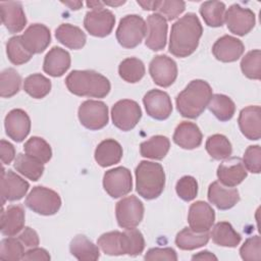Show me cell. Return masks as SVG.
Instances as JSON below:
<instances>
[{
	"label": "cell",
	"instance_id": "7bdbcfd3",
	"mask_svg": "<svg viewBox=\"0 0 261 261\" xmlns=\"http://www.w3.org/2000/svg\"><path fill=\"white\" fill-rule=\"evenodd\" d=\"M6 53L9 61L15 65L27 63L33 56V54L23 46L20 36H14L8 40L6 44Z\"/></svg>",
	"mask_w": 261,
	"mask_h": 261
},
{
	"label": "cell",
	"instance_id": "ffe728a7",
	"mask_svg": "<svg viewBox=\"0 0 261 261\" xmlns=\"http://www.w3.org/2000/svg\"><path fill=\"white\" fill-rule=\"evenodd\" d=\"M217 177L221 185L233 188L247 177V169L241 158L231 157L220 163L217 168Z\"/></svg>",
	"mask_w": 261,
	"mask_h": 261
},
{
	"label": "cell",
	"instance_id": "e575fe53",
	"mask_svg": "<svg viewBox=\"0 0 261 261\" xmlns=\"http://www.w3.org/2000/svg\"><path fill=\"white\" fill-rule=\"evenodd\" d=\"M208 231L197 232L191 227H185L175 237V245L181 250H195L205 246L209 241Z\"/></svg>",
	"mask_w": 261,
	"mask_h": 261
},
{
	"label": "cell",
	"instance_id": "e0dca14e",
	"mask_svg": "<svg viewBox=\"0 0 261 261\" xmlns=\"http://www.w3.org/2000/svg\"><path fill=\"white\" fill-rule=\"evenodd\" d=\"M6 135L14 142H22L31 130V119L22 109H12L4 119Z\"/></svg>",
	"mask_w": 261,
	"mask_h": 261
},
{
	"label": "cell",
	"instance_id": "30bf717a",
	"mask_svg": "<svg viewBox=\"0 0 261 261\" xmlns=\"http://www.w3.org/2000/svg\"><path fill=\"white\" fill-rule=\"evenodd\" d=\"M224 21L230 33L237 36H245L255 27V13L239 4H232L224 14Z\"/></svg>",
	"mask_w": 261,
	"mask_h": 261
},
{
	"label": "cell",
	"instance_id": "f1b7e54d",
	"mask_svg": "<svg viewBox=\"0 0 261 261\" xmlns=\"http://www.w3.org/2000/svg\"><path fill=\"white\" fill-rule=\"evenodd\" d=\"M55 37L62 45L69 49L77 50L85 46L86 34L75 25L70 23H62L55 31Z\"/></svg>",
	"mask_w": 261,
	"mask_h": 261
},
{
	"label": "cell",
	"instance_id": "cb8c5ba5",
	"mask_svg": "<svg viewBox=\"0 0 261 261\" xmlns=\"http://www.w3.org/2000/svg\"><path fill=\"white\" fill-rule=\"evenodd\" d=\"M208 200L220 210L232 208L240 201L237 189L225 188L219 181H213L208 188Z\"/></svg>",
	"mask_w": 261,
	"mask_h": 261
},
{
	"label": "cell",
	"instance_id": "d6a6232c",
	"mask_svg": "<svg viewBox=\"0 0 261 261\" xmlns=\"http://www.w3.org/2000/svg\"><path fill=\"white\" fill-rule=\"evenodd\" d=\"M14 168L23 176L31 180H38L44 171V163L38 159L28 155L19 153L14 159Z\"/></svg>",
	"mask_w": 261,
	"mask_h": 261
},
{
	"label": "cell",
	"instance_id": "f5cc1de1",
	"mask_svg": "<svg viewBox=\"0 0 261 261\" xmlns=\"http://www.w3.org/2000/svg\"><path fill=\"white\" fill-rule=\"evenodd\" d=\"M18 239L21 241V243L30 248H34L37 247L40 243L39 240V236L36 232V230H34L33 228L27 226L23 227V229L21 230V232L18 236Z\"/></svg>",
	"mask_w": 261,
	"mask_h": 261
},
{
	"label": "cell",
	"instance_id": "816d5d0a",
	"mask_svg": "<svg viewBox=\"0 0 261 261\" xmlns=\"http://www.w3.org/2000/svg\"><path fill=\"white\" fill-rule=\"evenodd\" d=\"M145 260L156 261V260H168L176 261L177 255L172 248H152L145 254Z\"/></svg>",
	"mask_w": 261,
	"mask_h": 261
},
{
	"label": "cell",
	"instance_id": "b9f144b4",
	"mask_svg": "<svg viewBox=\"0 0 261 261\" xmlns=\"http://www.w3.org/2000/svg\"><path fill=\"white\" fill-rule=\"evenodd\" d=\"M21 79L17 71L13 68H6L0 74V96L2 98H10L18 93L20 89Z\"/></svg>",
	"mask_w": 261,
	"mask_h": 261
},
{
	"label": "cell",
	"instance_id": "c3c4849f",
	"mask_svg": "<svg viewBox=\"0 0 261 261\" xmlns=\"http://www.w3.org/2000/svg\"><path fill=\"white\" fill-rule=\"evenodd\" d=\"M240 255L246 261H259L261 259V240L254 236L245 241L240 249Z\"/></svg>",
	"mask_w": 261,
	"mask_h": 261
},
{
	"label": "cell",
	"instance_id": "ab89813d",
	"mask_svg": "<svg viewBox=\"0 0 261 261\" xmlns=\"http://www.w3.org/2000/svg\"><path fill=\"white\" fill-rule=\"evenodd\" d=\"M23 90L35 99L44 98L51 90V81L41 73H33L25 77Z\"/></svg>",
	"mask_w": 261,
	"mask_h": 261
},
{
	"label": "cell",
	"instance_id": "d6986e66",
	"mask_svg": "<svg viewBox=\"0 0 261 261\" xmlns=\"http://www.w3.org/2000/svg\"><path fill=\"white\" fill-rule=\"evenodd\" d=\"M20 38L25 49L32 54L42 53L51 42L50 31L42 23L31 24Z\"/></svg>",
	"mask_w": 261,
	"mask_h": 261
},
{
	"label": "cell",
	"instance_id": "db71d44e",
	"mask_svg": "<svg viewBox=\"0 0 261 261\" xmlns=\"http://www.w3.org/2000/svg\"><path fill=\"white\" fill-rule=\"evenodd\" d=\"M0 152L3 164H9L15 158V149L13 145L5 140H1L0 142Z\"/></svg>",
	"mask_w": 261,
	"mask_h": 261
},
{
	"label": "cell",
	"instance_id": "8d00e7d4",
	"mask_svg": "<svg viewBox=\"0 0 261 261\" xmlns=\"http://www.w3.org/2000/svg\"><path fill=\"white\" fill-rule=\"evenodd\" d=\"M118 73L120 77L127 83H138L145 75V65L139 58L128 57L120 62Z\"/></svg>",
	"mask_w": 261,
	"mask_h": 261
},
{
	"label": "cell",
	"instance_id": "11a10c76",
	"mask_svg": "<svg viewBox=\"0 0 261 261\" xmlns=\"http://www.w3.org/2000/svg\"><path fill=\"white\" fill-rule=\"evenodd\" d=\"M22 260H43V261H48V260H50V255H49V253L45 249L34 247V248L30 249L29 251L24 252V254L22 256Z\"/></svg>",
	"mask_w": 261,
	"mask_h": 261
},
{
	"label": "cell",
	"instance_id": "ee69618b",
	"mask_svg": "<svg viewBox=\"0 0 261 261\" xmlns=\"http://www.w3.org/2000/svg\"><path fill=\"white\" fill-rule=\"evenodd\" d=\"M241 69L248 79L260 80L261 79V51L259 49L249 51L242 58Z\"/></svg>",
	"mask_w": 261,
	"mask_h": 261
},
{
	"label": "cell",
	"instance_id": "5b68a950",
	"mask_svg": "<svg viewBox=\"0 0 261 261\" xmlns=\"http://www.w3.org/2000/svg\"><path fill=\"white\" fill-rule=\"evenodd\" d=\"M146 35V22L138 14L123 16L116 30V39L120 46L133 49L141 44Z\"/></svg>",
	"mask_w": 261,
	"mask_h": 261
},
{
	"label": "cell",
	"instance_id": "52a82bcc",
	"mask_svg": "<svg viewBox=\"0 0 261 261\" xmlns=\"http://www.w3.org/2000/svg\"><path fill=\"white\" fill-rule=\"evenodd\" d=\"M141 117V107L134 100H119L113 105L111 109V118L113 124L123 132H128L133 129L137 125Z\"/></svg>",
	"mask_w": 261,
	"mask_h": 261
},
{
	"label": "cell",
	"instance_id": "484cf974",
	"mask_svg": "<svg viewBox=\"0 0 261 261\" xmlns=\"http://www.w3.org/2000/svg\"><path fill=\"white\" fill-rule=\"evenodd\" d=\"M172 139L180 148L192 150L201 145L202 133L196 123L182 121L176 126Z\"/></svg>",
	"mask_w": 261,
	"mask_h": 261
},
{
	"label": "cell",
	"instance_id": "6da1fadb",
	"mask_svg": "<svg viewBox=\"0 0 261 261\" xmlns=\"http://www.w3.org/2000/svg\"><path fill=\"white\" fill-rule=\"evenodd\" d=\"M202 33L203 28L199 17L193 12L187 13L171 27L169 52L175 57H188L198 48Z\"/></svg>",
	"mask_w": 261,
	"mask_h": 261
},
{
	"label": "cell",
	"instance_id": "74e56055",
	"mask_svg": "<svg viewBox=\"0 0 261 261\" xmlns=\"http://www.w3.org/2000/svg\"><path fill=\"white\" fill-rule=\"evenodd\" d=\"M206 151L215 160L227 159L232 152L231 144L228 139L219 134L210 136L205 144Z\"/></svg>",
	"mask_w": 261,
	"mask_h": 261
},
{
	"label": "cell",
	"instance_id": "2e32d148",
	"mask_svg": "<svg viewBox=\"0 0 261 261\" xmlns=\"http://www.w3.org/2000/svg\"><path fill=\"white\" fill-rule=\"evenodd\" d=\"M30 188L29 182L12 170L2 168L1 172V196L5 201H17L23 198Z\"/></svg>",
	"mask_w": 261,
	"mask_h": 261
},
{
	"label": "cell",
	"instance_id": "f546056e",
	"mask_svg": "<svg viewBox=\"0 0 261 261\" xmlns=\"http://www.w3.org/2000/svg\"><path fill=\"white\" fill-rule=\"evenodd\" d=\"M69 251L80 261H95L100 257L98 246L84 234H77L71 240Z\"/></svg>",
	"mask_w": 261,
	"mask_h": 261
},
{
	"label": "cell",
	"instance_id": "9c48e42d",
	"mask_svg": "<svg viewBox=\"0 0 261 261\" xmlns=\"http://www.w3.org/2000/svg\"><path fill=\"white\" fill-rule=\"evenodd\" d=\"M116 220L122 228H134L144 217V205L136 196H128L116 203Z\"/></svg>",
	"mask_w": 261,
	"mask_h": 261
},
{
	"label": "cell",
	"instance_id": "f907efd6",
	"mask_svg": "<svg viewBox=\"0 0 261 261\" xmlns=\"http://www.w3.org/2000/svg\"><path fill=\"white\" fill-rule=\"evenodd\" d=\"M243 163L247 170L252 173L261 171V148L259 145L249 146L243 157Z\"/></svg>",
	"mask_w": 261,
	"mask_h": 261
},
{
	"label": "cell",
	"instance_id": "6f0895ef",
	"mask_svg": "<svg viewBox=\"0 0 261 261\" xmlns=\"http://www.w3.org/2000/svg\"><path fill=\"white\" fill-rule=\"evenodd\" d=\"M138 4L142 6L145 10H156L159 4V1H142L138 0Z\"/></svg>",
	"mask_w": 261,
	"mask_h": 261
},
{
	"label": "cell",
	"instance_id": "8992f818",
	"mask_svg": "<svg viewBox=\"0 0 261 261\" xmlns=\"http://www.w3.org/2000/svg\"><path fill=\"white\" fill-rule=\"evenodd\" d=\"M25 206L41 215H53L61 207L60 196L53 190L37 186L34 187L24 201Z\"/></svg>",
	"mask_w": 261,
	"mask_h": 261
},
{
	"label": "cell",
	"instance_id": "91938a15",
	"mask_svg": "<svg viewBox=\"0 0 261 261\" xmlns=\"http://www.w3.org/2000/svg\"><path fill=\"white\" fill-rule=\"evenodd\" d=\"M87 5H88V7L93 8V10H95V9H101V8H103L104 3L101 2V1H88V2H87Z\"/></svg>",
	"mask_w": 261,
	"mask_h": 261
},
{
	"label": "cell",
	"instance_id": "8fae6325",
	"mask_svg": "<svg viewBox=\"0 0 261 261\" xmlns=\"http://www.w3.org/2000/svg\"><path fill=\"white\" fill-rule=\"evenodd\" d=\"M103 187L106 193L112 198L125 196L133 189L130 171L123 166L107 170L103 176Z\"/></svg>",
	"mask_w": 261,
	"mask_h": 261
},
{
	"label": "cell",
	"instance_id": "44dd1931",
	"mask_svg": "<svg viewBox=\"0 0 261 261\" xmlns=\"http://www.w3.org/2000/svg\"><path fill=\"white\" fill-rule=\"evenodd\" d=\"M1 20L9 33H18L27 24V17L22 5L18 1L0 2Z\"/></svg>",
	"mask_w": 261,
	"mask_h": 261
},
{
	"label": "cell",
	"instance_id": "f35d334b",
	"mask_svg": "<svg viewBox=\"0 0 261 261\" xmlns=\"http://www.w3.org/2000/svg\"><path fill=\"white\" fill-rule=\"evenodd\" d=\"M121 248L123 255H140L145 248V240L142 232L137 228H126L121 232Z\"/></svg>",
	"mask_w": 261,
	"mask_h": 261
},
{
	"label": "cell",
	"instance_id": "bcb514c9",
	"mask_svg": "<svg viewBox=\"0 0 261 261\" xmlns=\"http://www.w3.org/2000/svg\"><path fill=\"white\" fill-rule=\"evenodd\" d=\"M24 254L23 244L19 239L8 237L0 244V258L3 260L17 261L22 259Z\"/></svg>",
	"mask_w": 261,
	"mask_h": 261
},
{
	"label": "cell",
	"instance_id": "9f6ffc18",
	"mask_svg": "<svg viewBox=\"0 0 261 261\" xmlns=\"http://www.w3.org/2000/svg\"><path fill=\"white\" fill-rule=\"evenodd\" d=\"M192 260H217V257L209 251H202L195 254L192 257Z\"/></svg>",
	"mask_w": 261,
	"mask_h": 261
},
{
	"label": "cell",
	"instance_id": "d4e9b609",
	"mask_svg": "<svg viewBox=\"0 0 261 261\" xmlns=\"http://www.w3.org/2000/svg\"><path fill=\"white\" fill-rule=\"evenodd\" d=\"M70 55L66 50L53 47L44 58L43 70L51 76H61L70 67Z\"/></svg>",
	"mask_w": 261,
	"mask_h": 261
},
{
	"label": "cell",
	"instance_id": "94428289",
	"mask_svg": "<svg viewBox=\"0 0 261 261\" xmlns=\"http://www.w3.org/2000/svg\"><path fill=\"white\" fill-rule=\"evenodd\" d=\"M104 4L106 5H110V6H119V5H122L125 3V1H104L103 2Z\"/></svg>",
	"mask_w": 261,
	"mask_h": 261
},
{
	"label": "cell",
	"instance_id": "ba28073f",
	"mask_svg": "<svg viewBox=\"0 0 261 261\" xmlns=\"http://www.w3.org/2000/svg\"><path fill=\"white\" fill-rule=\"evenodd\" d=\"M80 122L91 130L103 128L108 123V107L102 101L87 100L79 107Z\"/></svg>",
	"mask_w": 261,
	"mask_h": 261
},
{
	"label": "cell",
	"instance_id": "836d02e7",
	"mask_svg": "<svg viewBox=\"0 0 261 261\" xmlns=\"http://www.w3.org/2000/svg\"><path fill=\"white\" fill-rule=\"evenodd\" d=\"M207 107L220 121H227L231 119L236 112L234 102L223 94L212 95Z\"/></svg>",
	"mask_w": 261,
	"mask_h": 261
},
{
	"label": "cell",
	"instance_id": "277c9868",
	"mask_svg": "<svg viewBox=\"0 0 261 261\" xmlns=\"http://www.w3.org/2000/svg\"><path fill=\"white\" fill-rule=\"evenodd\" d=\"M136 189L147 200L158 198L165 186V173L161 164L143 160L136 168Z\"/></svg>",
	"mask_w": 261,
	"mask_h": 261
},
{
	"label": "cell",
	"instance_id": "d590c367",
	"mask_svg": "<svg viewBox=\"0 0 261 261\" xmlns=\"http://www.w3.org/2000/svg\"><path fill=\"white\" fill-rule=\"evenodd\" d=\"M200 14L205 23L212 28L223 24L225 14V4L220 1H206L200 6Z\"/></svg>",
	"mask_w": 261,
	"mask_h": 261
},
{
	"label": "cell",
	"instance_id": "60d3db41",
	"mask_svg": "<svg viewBox=\"0 0 261 261\" xmlns=\"http://www.w3.org/2000/svg\"><path fill=\"white\" fill-rule=\"evenodd\" d=\"M25 154L38 159L42 163L48 162L52 157L50 145L40 137H32L23 146Z\"/></svg>",
	"mask_w": 261,
	"mask_h": 261
},
{
	"label": "cell",
	"instance_id": "4316f807",
	"mask_svg": "<svg viewBox=\"0 0 261 261\" xmlns=\"http://www.w3.org/2000/svg\"><path fill=\"white\" fill-rule=\"evenodd\" d=\"M24 210L20 205H9L2 210L0 229L4 236L13 237L24 227Z\"/></svg>",
	"mask_w": 261,
	"mask_h": 261
},
{
	"label": "cell",
	"instance_id": "5bb4252c",
	"mask_svg": "<svg viewBox=\"0 0 261 261\" xmlns=\"http://www.w3.org/2000/svg\"><path fill=\"white\" fill-rule=\"evenodd\" d=\"M146 112L157 120L168 118L172 112V103L169 95L161 90L153 89L147 92L143 98Z\"/></svg>",
	"mask_w": 261,
	"mask_h": 261
},
{
	"label": "cell",
	"instance_id": "f6af8a7d",
	"mask_svg": "<svg viewBox=\"0 0 261 261\" xmlns=\"http://www.w3.org/2000/svg\"><path fill=\"white\" fill-rule=\"evenodd\" d=\"M121 232L118 230L109 231L101 234L97 241L98 247L107 255L119 256L123 255L121 248Z\"/></svg>",
	"mask_w": 261,
	"mask_h": 261
},
{
	"label": "cell",
	"instance_id": "7dc6e473",
	"mask_svg": "<svg viewBox=\"0 0 261 261\" xmlns=\"http://www.w3.org/2000/svg\"><path fill=\"white\" fill-rule=\"evenodd\" d=\"M177 196L184 201H192L198 194V182L195 177L191 175H185L180 177L175 186Z\"/></svg>",
	"mask_w": 261,
	"mask_h": 261
},
{
	"label": "cell",
	"instance_id": "7c38bea8",
	"mask_svg": "<svg viewBox=\"0 0 261 261\" xmlns=\"http://www.w3.org/2000/svg\"><path fill=\"white\" fill-rule=\"evenodd\" d=\"M115 23L114 14L105 8L88 11L84 18V25L94 37L104 38L112 32Z\"/></svg>",
	"mask_w": 261,
	"mask_h": 261
},
{
	"label": "cell",
	"instance_id": "3957f363",
	"mask_svg": "<svg viewBox=\"0 0 261 261\" xmlns=\"http://www.w3.org/2000/svg\"><path fill=\"white\" fill-rule=\"evenodd\" d=\"M212 96L210 85L203 80L192 81L175 99L179 114L187 118H196L206 109Z\"/></svg>",
	"mask_w": 261,
	"mask_h": 261
},
{
	"label": "cell",
	"instance_id": "7a4b0ae2",
	"mask_svg": "<svg viewBox=\"0 0 261 261\" xmlns=\"http://www.w3.org/2000/svg\"><path fill=\"white\" fill-rule=\"evenodd\" d=\"M65 85L73 95L90 98H104L111 88L109 80L95 70H72Z\"/></svg>",
	"mask_w": 261,
	"mask_h": 261
},
{
	"label": "cell",
	"instance_id": "9a60e30c",
	"mask_svg": "<svg viewBox=\"0 0 261 261\" xmlns=\"http://www.w3.org/2000/svg\"><path fill=\"white\" fill-rule=\"evenodd\" d=\"M146 46L152 51L164 49L167 40V22L159 13L150 14L146 22Z\"/></svg>",
	"mask_w": 261,
	"mask_h": 261
},
{
	"label": "cell",
	"instance_id": "ac0fdd59",
	"mask_svg": "<svg viewBox=\"0 0 261 261\" xmlns=\"http://www.w3.org/2000/svg\"><path fill=\"white\" fill-rule=\"evenodd\" d=\"M215 220V212L213 208L204 201H197L190 206L188 214V222L190 227L197 231H208Z\"/></svg>",
	"mask_w": 261,
	"mask_h": 261
},
{
	"label": "cell",
	"instance_id": "7402d4cb",
	"mask_svg": "<svg viewBox=\"0 0 261 261\" xmlns=\"http://www.w3.org/2000/svg\"><path fill=\"white\" fill-rule=\"evenodd\" d=\"M245 47L241 40L225 35L217 39L212 46V53L214 57L222 62L237 61L244 53Z\"/></svg>",
	"mask_w": 261,
	"mask_h": 261
},
{
	"label": "cell",
	"instance_id": "4fadbf2b",
	"mask_svg": "<svg viewBox=\"0 0 261 261\" xmlns=\"http://www.w3.org/2000/svg\"><path fill=\"white\" fill-rule=\"evenodd\" d=\"M149 72L156 85L167 88L176 80L177 66L175 61L167 55H157L149 64Z\"/></svg>",
	"mask_w": 261,
	"mask_h": 261
},
{
	"label": "cell",
	"instance_id": "603a6c76",
	"mask_svg": "<svg viewBox=\"0 0 261 261\" xmlns=\"http://www.w3.org/2000/svg\"><path fill=\"white\" fill-rule=\"evenodd\" d=\"M239 126L242 134L249 140H259L261 137V108L258 105H250L241 110Z\"/></svg>",
	"mask_w": 261,
	"mask_h": 261
},
{
	"label": "cell",
	"instance_id": "83f0119b",
	"mask_svg": "<svg viewBox=\"0 0 261 261\" xmlns=\"http://www.w3.org/2000/svg\"><path fill=\"white\" fill-rule=\"evenodd\" d=\"M122 157V147L113 139L102 141L95 150V160L102 167L118 163Z\"/></svg>",
	"mask_w": 261,
	"mask_h": 261
},
{
	"label": "cell",
	"instance_id": "680465c9",
	"mask_svg": "<svg viewBox=\"0 0 261 261\" xmlns=\"http://www.w3.org/2000/svg\"><path fill=\"white\" fill-rule=\"evenodd\" d=\"M62 4H64V5H66V6H68L70 9H72V10H77V9H80L82 6H83V2H81V1H69V2H62Z\"/></svg>",
	"mask_w": 261,
	"mask_h": 261
},
{
	"label": "cell",
	"instance_id": "4dcf8cb0",
	"mask_svg": "<svg viewBox=\"0 0 261 261\" xmlns=\"http://www.w3.org/2000/svg\"><path fill=\"white\" fill-rule=\"evenodd\" d=\"M211 238L214 244L221 247H237L242 240V237L237 232L232 225L227 221L217 222L211 231Z\"/></svg>",
	"mask_w": 261,
	"mask_h": 261
},
{
	"label": "cell",
	"instance_id": "681fc988",
	"mask_svg": "<svg viewBox=\"0 0 261 261\" xmlns=\"http://www.w3.org/2000/svg\"><path fill=\"white\" fill-rule=\"evenodd\" d=\"M186 8V3L184 1H173V0H163L159 1L157 11L166 20H172L176 18L180 13L184 12Z\"/></svg>",
	"mask_w": 261,
	"mask_h": 261
},
{
	"label": "cell",
	"instance_id": "1f68e13d",
	"mask_svg": "<svg viewBox=\"0 0 261 261\" xmlns=\"http://www.w3.org/2000/svg\"><path fill=\"white\" fill-rule=\"evenodd\" d=\"M170 148L169 139L165 136H154L148 141L143 142L140 145V152L143 157L161 160L163 159Z\"/></svg>",
	"mask_w": 261,
	"mask_h": 261
}]
</instances>
